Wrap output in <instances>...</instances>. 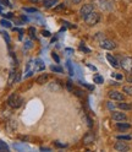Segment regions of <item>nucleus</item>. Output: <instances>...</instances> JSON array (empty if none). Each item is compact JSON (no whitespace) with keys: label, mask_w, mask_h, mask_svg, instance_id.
I'll return each mask as SVG.
<instances>
[{"label":"nucleus","mask_w":132,"mask_h":152,"mask_svg":"<svg viewBox=\"0 0 132 152\" xmlns=\"http://www.w3.org/2000/svg\"><path fill=\"white\" fill-rule=\"evenodd\" d=\"M109 98L110 99H114V101H124L125 99V96L121 92L114 90V91H110L109 92Z\"/></svg>","instance_id":"423d86ee"},{"label":"nucleus","mask_w":132,"mask_h":152,"mask_svg":"<svg viewBox=\"0 0 132 152\" xmlns=\"http://www.w3.org/2000/svg\"><path fill=\"white\" fill-rule=\"evenodd\" d=\"M23 11H26V12H36L37 9H34V7H23Z\"/></svg>","instance_id":"393cba45"},{"label":"nucleus","mask_w":132,"mask_h":152,"mask_svg":"<svg viewBox=\"0 0 132 152\" xmlns=\"http://www.w3.org/2000/svg\"><path fill=\"white\" fill-rule=\"evenodd\" d=\"M100 47L103 49H107V50H112L116 48V43L114 41H110V39H103L100 41Z\"/></svg>","instance_id":"20e7f679"},{"label":"nucleus","mask_w":132,"mask_h":152,"mask_svg":"<svg viewBox=\"0 0 132 152\" xmlns=\"http://www.w3.org/2000/svg\"><path fill=\"white\" fill-rule=\"evenodd\" d=\"M22 102H23L22 97H20V96H18V94H16V93L11 94V96L7 98V104H9V106H10L11 108H14V109L20 108V107L22 106Z\"/></svg>","instance_id":"f257e3e1"},{"label":"nucleus","mask_w":132,"mask_h":152,"mask_svg":"<svg viewBox=\"0 0 132 152\" xmlns=\"http://www.w3.org/2000/svg\"><path fill=\"white\" fill-rule=\"evenodd\" d=\"M119 140H131L132 137L130 135H122V136H117Z\"/></svg>","instance_id":"a878e982"},{"label":"nucleus","mask_w":132,"mask_h":152,"mask_svg":"<svg viewBox=\"0 0 132 152\" xmlns=\"http://www.w3.org/2000/svg\"><path fill=\"white\" fill-rule=\"evenodd\" d=\"M94 10V6L92 5V4H84L81 9H80V15H81V17H86V16H88L92 11Z\"/></svg>","instance_id":"39448f33"},{"label":"nucleus","mask_w":132,"mask_h":152,"mask_svg":"<svg viewBox=\"0 0 132 152\" xmlns=\"http://www.w3.org/2000/svg\"><path fill=\"white\" fill-rule=\"evenodd\" d=\"M48 80H49V76L46 74H42V75H39L38 77H37V82H38L39 85L46 83V82H48Z\"/></svg>","instance_id":"f8f14e48"},{"label":"nucleus","mask_w":132,"mask_h":152,"mask_svg":"<svg viewBox=\"0 0 132 152\" xmlns=\"http://www.w3.org/2000/svg\"><path fill=\"white\" fill-rule=\"evenodd\" d=\"M99 20H100L99 14L94 12V11H92L88 16L84 17V21H86V23H87L88 26H96V25L99 22Z\"/></svg>","instance_id":"f03ea898"},{"label":"nucleus","mask_w":132,"mask_h":152,"mask_svg":"<svg viewBox=\"0 0 132 152\" xmlns=\"http://www.w3.org/2000/svg\"><path fill=\"white\" fill-rule=\"evenodd\" d=\"M114 148L116 151L125 152V151H128L130 150V146H128V144H126V142H124V141H117L116 144L114 145Z\"/></svg>","instance_id":"6e6552de"},{"label":"nucleus","mask_w":132,"mask_h":152,"mask_svg":"<svg viewBox=\"0 0 132 152\" xmlns=\"http://www.w3.org/2000/svg\"><path fill=\"white\" fill-rule=\"evenodd\" d=\"M116 128H117L120 131H125V130L130 129V128H131V125L128 124V123H125V121H117Z\"/></svg>","instance_id":"9b49d317"},{"label":"nucleus","mask_w":132,"mask_h":152,"mask_svg":"<svg viewBox=\"0 0 132 152\" xmlns=\"http://www.w3.org/2000/svg\"><path fill=\"white\" fill-rule=\"evenodd\" d=\"M3 36H4V38H5V39H6V42H7V43H9V42H10V37H9V36H7V34H6L5 32L3 33Z\"/></svg>","instance_id":"c85d7f7f"},{"label":"nucleus","mask_w":132,"mask_h":152,"mask_svg":"<svg viewBox=\"0 0 132 152\" xmlns=\"http://www.w3.org/2000/svg\"><path fill=\"white\" fill-rule=\"evenodd\" d=\"M127 81H128V82H132V75L127 76Z\"/></svg>","instance_id":"7c9ffc66"},{"label":"nucleus","mask_w":132,"mask_h":152,"mask_svg":"<svg viewBox=\"0 0 132 152\" xmlns=\"http://www.w3.org/2000/svg\"><path fill=\"white\" fill-rule=\"evenodd\" d=\"M36 66H37V69H39V70H43L44 69V64L42 60H37L36 61Z\"/></svg>","instance_id":"412c9836"},{"label":"nucleus","mask_w":132,"mask_h":152,"mask_svg":"<svg viewBox=\"0 0 132 152\" xmlns=\"http://www.w3.org/2000/svg\"><path fill=\"white\" fill-rule=\"evenodd\" d=\"M42 34H43L44 37H50V36H51L49 31H45V30H44V31H42Z\"/></svg>","instance_id":"cd10ccee"},{"label":"nucleus","mask_w":132,"mask_h":152,"mask_svg":"<svg viewBox=\"0 0 132 152\" xmlns=\"http://www.w3.org/2000/svg\"><path fill=\"white\" fill-rule=\"evenodd\" d=\"M105 56H107V60L109 61V64H110V65L112 66V68H115V69H117V68H119V66H120V64L117 63V60H116V59H115V58H114V56H112L111 54H107Z\"/></svg>","instance_id":"1a4fd4ad"},{"label":"nucleus","mask_w":132,"mask_h":152,"mask_svg":"<svg viewBox=\"0 0 132 152\" xmlns=\"http://www.w3.org/2000/svg\"><path fill=\"white\" fill-rule=\"evenodd\" d=\"M48 88H49V91H51V92H60V91H61V86H60V83H59V82H56V81H54V82L49 83Z\"/></svg>","instance_id":"9d476101"},{"label":"nucleus","mask_w":132,"mask_h":152,"mask_svg":"<svg viewBox=\"0 0 132 152\" xmlns=\"http://www.w3.org/2000/svg\"><path fill=\"white\" fill-rule=\"evenodd\" d=\"M93 81L96 82V83H98V85H102L103 82H104V79H103V76H100V75L96 74V75L93 76Z\"/></svg>","instance_id":"dca6fc26"},{"label":"nucleus","mask_w":132,"mask_h":152,"mask_svg":"<svg viewBox=\"0 0 132 152\" xmlns=\"http://www.w3.org/2000/svg\"><path fill=\"white\" fill-rule=\"evenodd\" d=\"M120 66L125 71L132 72V58H130V56H127V58H124V59L121 60V63H120Z\"/></svg>","instance_id":"7ed1b4c3"},{"label":"nucleus","mask_w":132,"mask_h":152,"mask_svg":"<svg viewBox=\"0 0 132 152\" xmlns=\"http://www.w3.org/2000/svg\"><path fill=\"white\" fill-rule=\"evenodd\" d=\"M50 70L54 71V72H62L64 71L62 68H61V66H59V65H51L50 66Z\"/></svg>","instance_id":"a211bd4d"},{"label":"nucleus","mask_w":132,"mask_h":152,"mask_svg":"<svg viewBox=\"0 0 132 152\" xmlns=\"http://www.w3.org/2000/svg\"><path fill=\"white\" fill-rule=\"evenodd\" d=\"M71 1H72L73 4H80V3L82 1V0H71Z\"/></svg>","instance_id":"c756f323"},{"label":"nucleus","mask_w":132,"mask_h":152,"mask_svg":"<svg viewBox=\"0 0 132 152\" xmlns=\"http://www.w3.org/2000/svg\"><path fill=\"white\" fill-rule=\"evenodd\" d=\"M117 107H119L120 109H122V110H131V109H132L131 104L125 103V102H122V101H120V103L117 104Z\"/></svg>","instance_id":"ddd939ff"},{"label":"nucleus","mask_w":132,"mask_h":152,"mask_svg":"<svg viewBox=\"0 0 132 152\" xmlns=\"http://www.w3.org/2000/svg\"><path fill=\"white\" fill-rule=\"evenodd\" d=\"M55 4H58V0H44V1H43L44 7H46V9L53 7Z\"/></svg>","instance_id":"2eb2a0df"},{"label":"nucleus","mask_w":132,"mask_h":152,"mask_svg":"<svg viewBox=\"0 0 132 152\" xmlns=\"http://www.w3.org/2000/svg\"><path fill=\"white\" fill-rule=\"evenodd\" d=\"M42 151H50V148H45V147H41Z\"/></svg>","instance_id":"2f4dec72"},{"label":"nucleus","mask_w":132,"mask_h":152,"mask_svg":"<svg viewBox=\"0 0 132 152\" xmlns=\"http://www.w3.org/2000/svg\"><path fill=\"white\" fill-rule=\"evenodd\" d=\"M28 32H30V36H31V38H36V30H34V27H30L28 28Z\"/></svg>","instance_id":"4be33fe9"},{"label":"nucleus","mask_w":132,"mask_h":152,"mask_svg":"<svg viewBox=\"0 0 132 152\" xmlns=\"http://www.w3.org/2000/svg\"><path fill=\"white\" fill-rule=\"evenodd\" d=\"M0 25L4 26V27H7V28H10V27H11V22H10V21H7V20H1V21H0Z\"/></svg>","instance_id":"aec40b11"},{"label":"nucleus","mask_w":132,"mask_h":152,"mask_svg":"<svg viewBox=\"0 0 132 152\" xmlns=\"http://www.w3.org/2000/svg\"><path fill=\"white\" fill-rule=\"evenodd\" d=\"M93 141H94L93 134H87L86 136L83 137V144H84V145H89V144H92Z\"/></svg>","instance_id":"4468645a"},{"label":"nucleus","mask_w":132,"mask_h":152,"mask_svg":"<svg viewBox=\"0 0 132 152\" xmlns=\"http://www.w3.org/2000/svg\"><path fill=\"white\" fill-rule=\"evenodd\" d=\"M111 118L114 119L115 121H126L127 120L126 114L125 113H121V112H112Z\"/></svg>","instance_id":"0eeeda50"},{"label":"nucleus","mask_w":132,"mask_h":152,"mask_svg":"<svg viewBox=\"0 0 132 152\" xmlns=\"http://www.w3.org/2000/svg\"><path fill=\"white\" fill-rule=\"evenodd\" d=\"M0 151H9V146L1 140H0Z\"/></svg>","instance_id":"6ab92c4d"},{"label":"nucleus","mask_w":132,"mask_h":152,"mask_svg":"<svg viewBox=\"0 0 132 152\" xmlns=\"http://www.w3.org/2000/svg\"><path fill=\"white\" fill-rule=\"evenodd\" d=\"M66 66H67V69H69V74L70 75H73V68H72V65L70 61H66Z\"/></svg>","instance_id":"5701e85b"},{"label":"nucleus","mask_w":132,"mask_h":152,"mask_svg":"<svg viewBox=\"0 0 132 152\" xmlns=\"http://www.w3.org/2000/svg\"><path fill=\"white\" fill-rule=\"evenodd\" d=\"M51 56H53V59H54V60H55L56 63H59V61H60V58H59V56L56 55L55 53H53V54H51Z\"/></svg>","instance_id":"bb28decb"},{"label":"nucleus","mask_w":132,"mask_h":152,"mask_svg":"<svg viewBox=\"0 0 132 152\" xmlns=\"http://www.w3.org/2000/svg\"><path fill=\"white\" fill-rule=\"evenodd\" d=\"M65 6H66V5H65L64 3H62V4H59V5H56V6L54 7V10H55V11H60V10H62V9H65Z\"/></svg>","instance_id":"b1692460"},{"label":"nucleus","mask_w":132,"mask_h":152,"mask_svg":"<svg viewBox=\"0 0 132 152\" xmlns=\"http://www.w3.org/2000/svg\"><path fill=\"white\" fill-rule=\"evenodd\" d=\"M122 91H124L127 96H132V85H126V86L122 87Z\"/></svg>","instance_id":"f3484780"}]
</instances>
